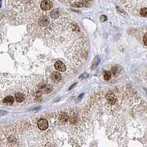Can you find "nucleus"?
<instances>
[{
    "label": "nucleus",
    "instance_id": "f257e3e1",
    "mask_svg": "<svg viewBox=\"0 0 147 147\" xmlns=\"http://www.w3.org/2000/svg\"><path fill=\"white\" fill-rule=\"evenodd\" d=\"M52 7V3L49 0H43L41 3V8L43 10H49Z\"/></svg>",
    "mask_w": 147,
    "mask_h": 147
},
{
    "label": "nucleus",
    "instance_id": "f03ea898",
    "mask_svg": "<svg viewBox=\"0 0 147 147\" xmlns=\"http://www.w3.org/2000/svg\"><path fill=\"white\" fill-rule=\"evenodd\" d=\"M38 128L41 129V130H46L47 128H48V126H49V124H48V121L46 120V119H40L38 121Z\"/></svg>",
    "mask_w": 147,
    "mask_h": 147
},
{
    "label": "nucleus",
    "instance_id": "7ed1b4c3",
    "mask_svg": "<svg viewBox=\"0 0 147 147\" xmlns=\"http://www.w3.org/2000/svg\"><path fill=\"white\" fill-rule=\"evenodd\" d=\"M106 98L107 100V101L110 104H114L116 102V99L115 98V95L113 92H109L107 93L106 95Z\"/></svg>",
    "mask_w": 147,
    "mask_h": 147
},
{
    "label": "nucleus",
    "instance_id": "20e7f679",
    "mask_svg": "<svg viewBox=\"0 0 147 147\" xmlns=\"http://www.w3.org/2000/svg\"><path fill=\"white\" fill-rule=\"evenodd\" d=\"M55 67L56 70H58L59 71H61V72H64L66 70L65 65L60 61H58L55 63Z\"/></svg>",
    "mask_w": 147,
    "mask_h": 147
},
{
    "label": "nucleus",
    "instance_id": "39448f33",
    "mask_svg": "<svg viewBox=\"0 0 147 147\" xmlns=\"http://www.w3.org/2000/svg\"><path fill=\"white\" fill-rule=\"evenodd\" d=\"M49 20L48 17L46 16H41L38 20V24L41 27H46L49 24Z\"/></svg>",
    "mask_w": 147,
    "mask_h": 147
},
{
    "label": "nucleus",
    "instance_id": "423d86ee",
    "mask_svg": "<svg viewBox=\"0 0 147 147\" xmlns=\"http://www.w3.org/2000/svg\"><path fill=\"white\" fill-rule=\"evenodd\" d=\"M13 101H14V98H13V97H12L11 95L7 96V97H6V98H4V100H3L4 104H7V105H10V104H12L13 103Z\"/></svg>",
    "mask_w": 147,
    "mask_h": 147
},
{
    "label": "nucleus",
    "instance_id": "0eeeda50",
    "mask_svg": "<svg viewBox=\"0 0 147 147\" xmlns=\"http://www.w3.org/2000/svg\"><path fill=\"white\" fill-rule=\"evenodd\" d=\"M15 98L17 101V102L21 103L24 100V95L22 92H16L15 95Z\"/></svg>",
    "mask_w": 147,
    "mask_h": 147
},
{
    "label": "nucleus",
    "instance_id": "6e6552de",
    "mask_svg": "<svg viewBox=\"0 0 147 147\" xmlns=\"http://www.w3.org/2000/svg\"><path fill=\"white\" fill-rule=\"evenodd\" d=\"M61 78H62V76H61V75L58 72H54L52 73V79L55 81L58 82V81H60L61 80Z\"/></svg>",
    "mask_w": 147,
    "mask_h": 147
},
{
    "label": "nucleus",
    "instance_id": "1a4fd4ad",
    "mask_svg": "<svg viewBox=\"0 0 147 147\" xmlns=\"http://www.w3.org/2000/svg\"><path fill=\"white\" fill-rule=\"evenodd\" d=\"M60 10L58 9H54L52 10V11L50 13V15H51V17L53 18V19H57L58 18V16H60Z\"/></svg>",
    "mask_w": 147,
    "mask_h": 147
},
{
    "label": "nucleus",
    "instance_id": "9d476101",
    "mask_svg": "<svg viewBox=\"0 0 147 147\" xmlns=\"http://www.w3.org/2000/svg\"><path fill=\"white\" fill-rule=\"evenodd\" d=\"M103 74H104V78L106 81H108V80L110 79V78H111V73L110 71H105Z\"/></svg>",
    "mask_w": 147,
    "mask_h": 147
},
{
    "label": "nucleus",
    "instance_id": "9b49d317",
    "mask_svg": "<svg viewBox=\"0 0 147 147\" xmlns=\"http://www.w3.org/2000/svg\"><path fill=\"white\" fill-rule=\"evenodd\" d=\"M60 119L62 121H66L68 119V115L67 114H65V113H63L60 116Z\"/></svg>",
    "mask_w": 147,
    "mask_h": 147
},
{
    "label": "nucleus",
    "instance_id": "f8f14e48",
    "mask_svg": "<svg viewBox=\"0 0 147 147\" xmlns=\"http://www.w3.org/2000/svg\"><path fill=\"white\" fill-rule=\"evenodd\" d=\"M140 14H141V16H142L144 17L147 16V8H142L140 10Z\"/></svg>",
    "mask_w": 147,
    "mask_h": 147
},
{
    "label": "nucleus",
    "instance_id": "ddd939ff",
    "mask_svg": "<svg viewBox=\"0 0 147 147\" xmlns=\"http://www.w3.org/2000/svg\"><path fill=\"white\" fill-rule=\"evenodd\" d=\"M144 43L145 45H147V33H145V35L144 36Z\"/></svg>",
    "mask_w": 147,
    "mask_h": 147
},
{
    "label": "nucleus",
    "instance_id": "4468645a",
    "mask_svg": "<svg viewBox=\"0 0 147 147\" xmlns=\"http://www.w3.org/2000/svg\"><path fill=\"white\" fill-rule=\"evenodd\" d=\"M100 19H101V21H105L107 20V17H106L105 16H104V15H102V16H101Z\"/></svg>",
    "mask_w": 147,
    "mask_h": 147
}]
</instances>
